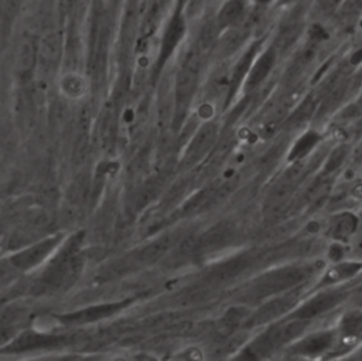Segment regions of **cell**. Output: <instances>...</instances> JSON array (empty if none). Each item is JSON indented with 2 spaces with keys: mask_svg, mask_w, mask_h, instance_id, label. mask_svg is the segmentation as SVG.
I'll use <instances>...</instances> for the list:
<instances>
[{
  "mask_svg": "<svg viewBox=\"0 0 362 361\" xmlns=\"http://www.w3.org/2000/svg\"><path fill=\"white\" fill-rule=\"evenodd\" d=\"M337 330H320L308 333L303 337L294 338L288 345V351L294 355L301 357H317L328 353L337 343Z\"/></svg>",
  "mask_w": 362,
  "mask_h": 361,
  "instance_id": "6da1fadb",
  "label": "cell"
},
{
  "mask_svg": "<svg viewBox=\"0 0 362 361\" xmlns=\"http://www.w3.org/2000/svg\"><path fill=\"white\" fill-rule=\"evenodd\" d=\"M341 299H342V294L339 292H332V290L321 292L318 294L311 296L308 300H305V303L293 313V317L298 320L313 319L315 316H320L334 309V306L338 304Z\"/></svg>",
  "mask_w": 362,
  "mask_h": 361,
  "instance_id": "7a4b0ae2",
  "label": "cell"
},
{
  "mask_svg": "<svg viewBox=\"0 0 362 361\" xmlns=\"http://www.w3.org/2000/svg\"><path fill=\"white\" fill-rule=\"evenodd\" d=\"M249 10V0H225L216 11L215 25L219 31L238 27L245 23Z\"/></svg>",
  "mask_w": 362,
  "mask_h": 361,
  "instance_id": "3957f363",
  "label": "cell"
},
{
  "mask_svg": "<svg viewBox=\"0 0 362 361\" xmlns=\"http://www.w3.org/2000/svg\"><path fill=\"white\" fill-rule=\"evenodd\" d=\"M362 270V260H346L342 259L335 263H329L328 268L322 272L318 286L325 287V286H337L342 285L355 276L359 275Z\"/></svg>",
  "mask_w": 362,
  "mask_h": 361,
  "instance_id": "277c9868",
  "label": "cell"
},
{
  "mask_svg": "<svg viewBox=\"0 0 362 361\" xmlns=\"http://www.w3.org/2000/svg\"><path fill=\"white\" fill-rule=\"evenodd\" d=\"M276 48L273 47H267L255 57L243 82L247 89L257 88L270 75V71L276 64Z\"/></svg>",
  "mask_w": 362,
  "mask_h": 361,
  "instance_id": "5b68a950",
  "label": "cell"
},
{
  "mask_svg": "<svg viewBox=\"0 0 362 361\" xmlns=\"http://www.w3.org/2000/svg\"><path fill=\"white\" fill-rule=\"evenodd\" d=\"M359 228V217L351 211H342L332 217L329 224L331 238L335 241H348Z\"/></svg>",
  "mask_w": 362,
  "mask_h": 361,
  "instance_id": "8992f818",
  "label": "cell"
},
{
  "mask_svg": "<svg viewBox=\"0 0 362 361\" xmlns=\"http://www.w3.org/2000/svg\"><path fill=\"white\" fill-rule=\"evenodd\" d=\"M338 337L344 341H361L362 338V310L352 309L346 310L338 321L337 327Z\"/></svg>",
  "mask_w": 362,
  "mask_h": 361,
  "instance_id": "52a82bcc",
  "label": "cell"
},
{
  "mask_svg": "<svg viewBox=\"0 0 362 361\" xmlns=\"http://www.w3.org/2000/svg\"><path fill=\"white\" fill-rule=\"evenodd\" d=\"M38 55L37 45L30 35H21L16 50V71L20 75H27L35 64Z\"/></svg>",
  "mask_w": 362,
  "mask_h": 361,
  "instance_id": "ba28073f",
  "label": "cell"
},
{
  "mask_svg": "<svg viewBox=\"0 0 362 361\" xmlns=\"http://www.w3.org/2000/svg\"><path fill=\"white\" fill-rule=\"evenodd\" d=\"M321 137L320 133L315 130H307L304 132L301 136H298V139L293 143L291 149L288 150L287 154V160L288 161H298L303 160L304 157H307L314 147L320 143Z\"/></svg>",
  "mask_w": 362,
  "mask_h": 361,
  "instance_id": "9c48e42d",
  "label": "cell"
},
{
  "mask_svg": "<svg viewBox=\"0 0 362 361\" xmlns=\"http://www.w3.org/2000/svg\"><path fill=\"white\" fill-rule=\"evenodd\" d=\"M61 52V42L58 38V34L49 33L44 35L38 45V57L44 62H54L58 59Z\"/></svg>",
  "mask_w": 362,
  "mask_h": 361,
  "instance_id": "30bf717a",
  "label": "cell"
},
{
  "mask_svg": "<svg viewBox=\"0 0 362 361\" xmlns=\"http://www.w3.org/2000/svg\"><path fill=\"white\" fill-rule=\"evenodd\" d=\"M62 92L69 98H78L83 95L85 91V81L76 74H68L61 79Z\"/></svg>",
  "mask_w": 362,
  "mask_h": 361,
  "instance_id": "8fae6325",
  "label": "cell"
},
{
  "mask_svg": "<svg viewBox=\"0 0 362 361\" xmlns=\"http://www.w3.org/2000/svg\"><path fill=\"white\" fill-rule=\"evenodd\" d=\"M48 249H49V242H45V243L38 245V246H34V248H31V249H28V251H25L23 253H20L18 258H17L18 259L17 263L21 265V266L34 265V263H37L38 259H41L48 252Z\"/></svg>",
  "mask_w": 362,
  "mask_h": 361,
  "instance_id": "7c38bea8",
  "label": "cell"
},
{
  "mask_svg": "<svg viewBox=\"0 0 362 361\" xmlns=\"http://www.w3.org/2000/svg\"><path fill=\"white\" fill-rule=\"evenodd\" d=\"M345 157H346V147L342 146V144H341V146H337V147L331 151V154L328 156V159H327L325 170H327L328 173L337 170V168L342 164V161L345 160Z\"/></svg>",
  "mask_w": 362,
  "mask_h": 361,
  "instance_id": "4fadbf2b",
  "label": "cell"
},
{
  "mask_svg": "<svg viewBox=\"0 0 362 361\" xmlns=\"http://www.w3.org/2000/svg\"><path fill=\"white\" fill-rule=\"evenodd\" d=\"M342 243H344V242H341V241L332 239V242L329 243L328 251H327L328 263H335V262H339V260L345 259V258H344L345 251H344V245H342Z\"/></svg>",
  "mask_w": 362,
  "mask_h": 361,
  "instance_id": "5bb4252c",
  "label": "cell"
},
{
  "mask_svg": "<svg viewBox=\"0 0 362 361\" xmlns=\"http://www.w3.org/2000/svg\"><path fill=\"white\" fill-rule=\"evenodd\" d=\"M341 3H342V0H315V6H317L318 11L324 16L335 13Z\"/></svg>",
  "mask_w": 362,
  "mask_h": 361,
  "instance_id": "9a60e30c",
  "label": "cell"
},
{
  "mask_svg": "<svg viewBox=\"0 0 362 361\" xmlns=\"http://www.w3.org/2000/svg\"><path fill=\"white\" fill-rule=\"evenodd\" d=\"M351 354H349V358H352V360H362V343L361 344H358L354 350H351L349 351Z\"/></svg>",
  "mask_w": 362,
  "mask_h": 361,
  "instance_id": "2e32d148",
  "label": "cell"
},
{
  "mask_svg": "<svg viewBox=\"0 0 362 361\" xmlns=\"http://www.w3.org/2000/svg\"><path fill=\"white\" fill-rule=\"evenodd\" d=\"M279 1H280V0H253V3H255V4L262 6V7L272 6V4H274V3H277V4H279Z\"/></svg>",
  "mask_w": 362,
  "mask_h": 361,
  "instance_id": "e0dca14e",
  "label": "cell"
},
{
  "mask_svg": "<svg viewBox=\"0 0 362 361\" xmlns=\"http://www.w3.org/2000/svg\"><path fill=\"white\" fill-rule=\"evenodd\" d=\"M294 1H297V0H280L279 4H280V6H287V4H291V3H294Z\"/></svg>",
  "mask_w": 362,
  "mask_h": 361,
  "instance_id": "ac0fdd59",
  "label": "cell"
}]
</instances>
